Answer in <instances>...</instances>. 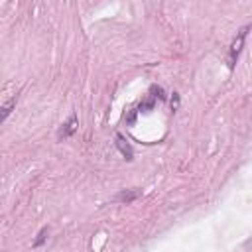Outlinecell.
Returning <instances> with one entry per match:
<instances>
[{"instance_id": "1", "label": "cell", "mask_w": 252, "mask_h": 252, "mask_svg": "<svg viewBox=\"0 0 252 252\" xmlns=\"http://www.w3.org/2000/svg\"><path fill=\"white\" fill-rule=\"evenodd\" d=\"M248 26L246 28H242L240 32H238V35L234 37V41H232V45H230V49H228V67L232 69L234 65H236V61H238V55H240V51H242V45H244V39H246V33H248Z\"/></svg>"}, {"instance_id": "2", "label": "cell", "mask_w": 252, "mask_h": 252, "mask_svg": "<svg viewBox=\"0 0 252 252\" xmlns=\"http://www.w3.org/2000/svg\"><path fill=\"white\" fill-rule=\"evenodd\" d=\"M75 130H77V116L71 114L69 120L61 126V130H59V138H69L71 134H75Z\"/></svg>"}, {"instance_id": "3", "label": "cell", "mask_w": 252, "mask_h": 252, "mask_svg": "<svg viewBox=\"0 0 252 252\" xmlns=\"http://www.w3.org/2000/svg\"><path fill=\"white\" fill-rule=\"evenodd\" d=\"M140 197V191L138 189H134V191H120L116 197H114V201H120V203H132V201H136Z\"/></svg>"}, {"instance_id": "4", "label": "cell", "mask_w": 252, "mask_h": 252, "mask_svg": "<svg viewBox=\"0 0 252 252\" xmlns=\"http://www.w3.org/2000/svg\"><path fill=\"white\" fill-rule=\"evenodd\" d=\"M116 146H118V150L122 152V156H124L126 159H132V148H130V144H128L120 134H116Z\"/></svg>"}, {"instance_id": "5", "label": "cell", "mask_w": 252, "mask_h": 252, "mask_svg": "<svg viewBox=\"0 0 252 252\" xmlns=\"http://www.w3.org/2000/svg\"><path fill=\"white\" fill-rule=\"evenodd\" d=\"M14 102H16V100H10V102H6V104L2 106V120H6V116L10 114V110H12V106H14Z\"/></svg>"}, {"instance_id": "6", "label": "cell", "mask_w": 252, "mask_h": 252, "mask_svg": "<svg viewBox=\"0 0 252 252\" xmlns=\"http://www.w3.org/2000/svg\"><path fill=\"white\" fill-rule=\"evenodd\" d=\"M152 93H156L154 96H158L159 100H163V98H165V94H163V89H161V87H152Z\"/></svg>"}, {"instance_id": "7", "label": "cell", "mask_w": 252, "mask_h": 252, "mask_svg": "<svg viewBox=\"0 0 252 252\" xmlns=\"http://www.w3.org/2000/svg\"><path fill=\"white\" fill-rule=\"evenodd\" d=\"M45 234H47V230L43 228V230H41V232L37 234V238H35V242H33V246H39V244H41V242L45 240Z\"/></svg>"}, {"instance_id": "8", "label": "cell", "mask_w": 252, "mask_h": 252, "mask_svg": "<svg viewBox=\"0 0 252 252\" xmlns=\"http://www.w3.org/2000/svg\"><path fill=\"white\" fill-rule=\"evenodd\" d=\"M246 250H252V240H250V242L246 244Z\"/></svg>"}]
</instances>
